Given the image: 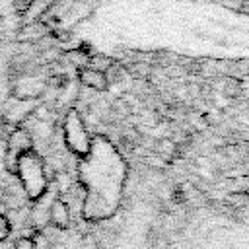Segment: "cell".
Returning a JSON list of instances; mask_svg holds the SVG:
<instances>
[{
  "mask_svg": "<svg viewBox=\"0 0 249 249\" xmlns=\"http://www.w3.org/2000/svg\"><path fill=\"white\" fill-rule=\"evenodd\" d=\"M29 148H31V136L25 130L18 128L16 132H12L10 142H8V156L12 158V165H16L19 156L29 152Z\"/></svg>",
  "mask_w": 249,
  "mask_h": 249,
  "instance_id": "6da1fadb",
  "label": "cell"
},
{
  "mask_svg": "<svg viewBox=\"0 0 249 249\" xmlns=\"http://www.w3.org/2000/svg\"><path fill=\"white\" fill-rule=\"evenodd\" d=\"M49 222L56 230H64L70 226V206L62 198H54L49 208Z\"/></svg>",
  "mask_w": 249,
  "mask_h": 249,
  "instance_id": "7a4b0ae2",
  "label": "cell"
},
{
  "mask_svg": "<svg viewBox=\"0 0 249 249\" xmlns=\"http://www.w3.org/2000/svg\"><path fill=\"white\" fill-rule=\"evenodd\" d=\"M47 35H49V27H47L43 21L35 19V21H31V23H25V25L19 29L18 39L31 43V41H41V39H45Z\"/></svg>",
  "mask_w": 249,
  "mask_h": 249,
  "instance_id": "3957f363",
  "label": "cell"
},
{
  "mask_svg": "<svg viewBox=\"0 0 249 249\" xmlns=\"http://www.w3.org/2000/svg\"><path fill=\"white\" fill-rule=\"evenodd\" d=\"M78 78H80V82H82L84 86H88V88H91V89H97V91H103V89L109 86L107 76H105L103 72H99V70L82 68Z\"/></svg>",
  "mask_w": 249,
  "mask_h": 249,
  "instance_id": "277c9868",
  "label": "cell"
},
{
  "mask_svg": "<svg viewBox=\"0 0 249 249\" xmlns=\"http://www.w3.org/2000/svg\"><path fill=\"white\" fill-rule=\"evenodd\" d=\"M89 56H91V54H88V53H84V51H78V49L66 53V60H68L72 66H76L78 70L88 68V64H89Z\"/></svg>",
  "mask_w": 249,
  "mask_h": 249,
  "instance_id": "5b68a950",
  "label": "cell"
},
{
  "mask_svg": "<svg viewBox=\"0 0 249 249\" xmlns=\"http://www.w3.org/2000/svg\"><path fill=\"white\" fill-rule=\"evenodd\" d=\"M113 66V60L109 58V56H101V54H93V56H89V64H88V68H91V70H99V72H103V74H107V70Z\"/></svg>",
  "mask_w": 249,
  "mask_h": 249,
  "instance_id": "8992f818",
  "label": "cell"
},
{
  "mask_svg": "<svg viewBox=\"0 0 249 249\" xmlns=\"http://www.w3.org/2000/svg\"><path fill=\"white\" fill-rule=\"evenodd\" d=\"M12 247H14V249H35V239H33V237H27V235H19V237L14 241Z\"/></svg>",
  "mask_w": 249,
  "mask_h": 249,
  "instance_id": "52a82bcc",
  "label": "cell"
},
{
  "mask_svg": "<svg viewBox=\"0 0 249 249\" xmlns=\"http://www.w3.org/2000/svg\"><path fill=\"white\" fill-rule=\"evenodd\" d=\"M10 231H12V220L6 214H2L0 216V241H4L10 235Z\"/></svg>",
  "mask_w": 249,
  "mask_h": 249,
  "instance_id": "ba28073f",
  "label": "cell"
},
{
  "mask_svg": "<svg viewBox=\"0 0 249 249\" xmlns=\"http://www.w3.org/2000/svg\"><path fill=\"white\" fill-rule=\"evenodd\" d=\"M6 210H8V206L4 204V200H0V216H2V214H6Z\"/></svg>",
  "mask_w": 249,
  "mask_h": 249,
  "instance_id": "9c48e42d",
  "label": "cell"
}]
</instances>
